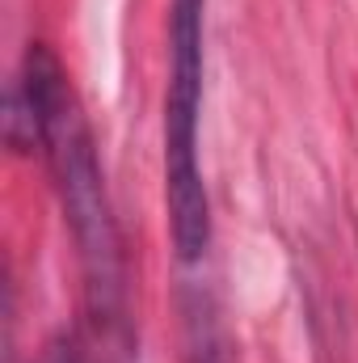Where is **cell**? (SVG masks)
Listing matches in <instances>:
<instances>
[{
  "instance_id": "obj_1",
  "label": "cell",
  "mask_w": 358,
  "mask_h": 363,
  "mask_svg": "<svg viewBox=\"0 0 358 363\" xmlns=\"http://www.w3.org/2000/svg\"><path fill=\"white\" fill-rule=\"evenodd\" d=\"M21 85L30 93V106L38 118V148L51 165V178H55L59 203H64V220L81 250L89 304L101 321L118 325L122 296H127L122 241H118V224L110 211V194H105V178L97 165V148H93V131L81 110V97L72 89L64 64L42 43H34L25 51Z\"/></svg>"
},
{
  "instance_id": "obj_2",
  "label": "cell",
  "mask_w": 358,
  "mask_h": 363,
  "mask_svg": "<svg viewBox=\"0 0 358 363\" xmlns=\"http://www.w3.org/2000/svg\"><path fill=\"white\" fill-rule=\"evenodd\" d=\"M202 13L207 0H173L169 13V93H165V199L169 233L185 262L207 254L211 207L198 165L202 118Z\"/></svg>"
},
{
  "instance_id": "obj_3",
  "label": "cell",
  "mask_w": 358,
  "mask_h": 363,
  "mask_svg": "<svg viewBox=\"0 0 358 363\" xmlns=\"http://www.w3.org/2000/svg\"><path fill=\"white\" fill-rule=\"evenodd\" d=\"M190 330H194V342H190V359L194 363H232L228 359V342L219 338L215 321H202V313H198V317H190Z\"/></svg>"
},
{
  "instance_id": "obj_4",
  "label": "cell",
  "mask_w": 358,
  "mask_h": 363,
  "mask_svg": "<svg viewBox=\"0 0 358 363\" xmlns=\"http://www.w3.org/2000/svg\"><path fill=\"white\" fill-rule=\"evenodd\" d=\"M51 363H76V355H68V351H55V359Z\"/></svg>"
}]
</instances>
